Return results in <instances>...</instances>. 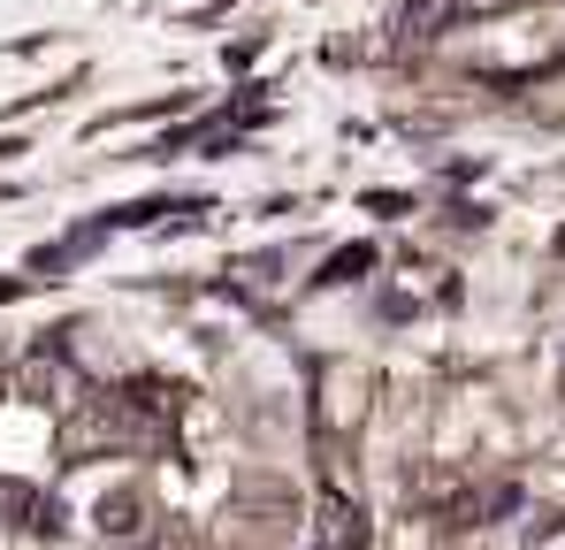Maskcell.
I'll list each match as a JSON object with an SVG mask.
<instances>
[{"label": "cell", "mask_w": 565, "mask_h": 550, "mask_svg": "<svg viewBox=\"0 0 565 550\" xmlns=\"http://www.w3.org/2000/svg\"><path fill=\"white\" fill-rule=\"evenodd\" d=\"M313 550H367V512H360V497H344V489H329V497H321Z\"/></svg>", "instance_id": "obj_1"}, {"label": "cell", "mask_w": 565, "mask_h": 550, "mask_svg": "<svg viewBox=\"0 0 565 550\" xmlns=\"http://www.w3.org/2000/svg\"><path fill=\"white\" fill-rule=\"evenodd\" d=\"M15 290H23V283H0V298H15Z\"/></svg>", "instance_id": "obj_7"}, {"label": "cell", "mask_w": 565, "mask_h": 550, "mask_svg": "<svg viewBox=\"0 0 565 550\" xmlns=\"http://www.w3.org/2000/svg\"><path fill=\"white\" fill-rule=\"evenodd\" d=\"M558 253H565V230H558Z\"/></svg>", "instance_id": "obj_8"}, {"label": "cell", "mask_w": 565, "mask_h": 550, "mask_svg": "<svg viewBox=\"0 0 565 550\" xmlns=\"http://www.w3.org/2000/svg\"><path fill=\"white\" fill-rule=\"evenodd\" d=\"M0 512H8L15 528H54V505H46L31 482H0Z\"/></svg>", "instance_id": "obj_4"}, {"label": "cell", "mask_w": 565, "mask_h": 550, "mask_svg": "<svg viewBox=\"0 0 565 550\" xmlns=\"http://www.w3.org/2000/svg\"><path fill=\"white\" fill-rule=\"evenodd\" d=\"M138 512H146V505H138V489H115V497H99V536H138Z\"/></svg>", "instance_id": "obj_5"}, {"label": "cell", "mask_w": 565, "mask_h": 550, "mask_svg": "<svg viewBox=\"0 0 565 550\" xmlns=\"http://www.w3.org/2000/svg\"><path fill=\"white\" fill-rule=\"evenodd\" d=\"M473 8H489V0H413V8H405V31H413V39H436V31H451Z\"/></svg>", "instance_id": "obj_3"}, {"label": "cell", "mask_w": 565, "mask_h": 550, "mask_svg": "<svg viewBox=\"0 0 565 550\" xmlns=\"http://www.w3.org/2000/svg\"><path fill=\"white\" fill-rule=\"evenodd\" d=\"M367 268H375V253H367V245H352V253H337V261H329L321 283H352V275H367Z\"/></svg>", "instance_id": "obj_6"}, {"label": "cell", "mask_w": 565, "mask_h": 550, "mask_svg": "<svg viewBox=\"0 0 565 550\" xmlns=\"http://www.w3.org/2000/svg\"><path fill=\"white\" fill-rule=\"evenodd\" d=\"M122 405H130L138 421H169V413L184 405V390H177V382H161V374H138V382L122 390Z\"/></svg>", "instance_id": "obj_2"}]
</instances>
